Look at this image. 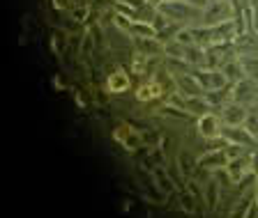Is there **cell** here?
I'll use <instances>...</instances> for the list:
<instances>
[{
  "mask_svg": "<svg viewBox=\"0 0 258 218\" xmlns=\"http://www.w3.org/2000/svg\"><path fill=\"white\" fill-rule=\"evenodd\" d=\"M129 87H132V78H129L127 71L115 69L113 74H108V78H106V92H111V94H122V92H127Z\"/></svg>",
  "mask_w": 258,
  "mask_h": 218,
  "instance_id": "8",
  "label": "cell"
},
{
  "mask_svg": "<svg viewBox=\"0 0 258 218\" xmlns=\"http://www.w3.org/2000/svg\"><path fill=\"white\" fill-rule=\"evenodd\" d=\"M226 177L231 184H240L244 177L251 175V163H249V156H235V159H228V163L224 165Z\"/></svg>",
  "mask_w": 258,
  "mask_h": 218,
  "instance_id": "4",
  "label": "cell"
},
{
  "mask_svg": "<svg viewBox=\"0 0 258 218\" xmlns=\"http://www.w3.org/2000/svg\"><path fill=\"white\" fill-rule=\"evenodd\" d=\"M231 99L240 103H247V106H253L258 101V80L253 78H240L231 85Z\"/></svg>",
  "mask_w": 258,
  "mask_h": 218,
  "instance_id": "1",
  "label": "cell"
},
{
  "mask_svg": "<svg viewBox=\"0 0 258 218\" xmlns=\"http://www.w3.org/2000/svg\"><path fill=\"white\" fill-rule=\"evenodd\" d=\"M113 140L124 149H139V147H143L145 138H143V133L141 131H136V129L122 124V127H118L115 131H113Z\"/></svg>",
  "mask_w": 258,
  "mask_h": 218,
  "instance_id": "6",
  "label": "cell"
},
{
  "mask_svg": "<svg viewBox=\"0 0 258 218\" xmlns=\"http://www.w3.org/2000/svg\"><path fill=\"white\" fill-rule=\"evenodd\" d=\"M161 94H166V92H164V87H161V83L157 78H152L136 87V99H139V101H152V99H159Z\"/></svg>",
  "mask_w": 258,
  "mask_h": 218,
  "instance_id": "10",
  "label": "cell"
},
{
  "mask_svg": "<svg viewBox=\"0 0 258 218\" xmlns=\"http://www.w3.org/2000/svg\"><path fill=\"white\" fill-rule=\"evenodd\" d=\"M210 3H221V0H210Z\"/></svg>",
  "mask_w": 258,
  "mask_h": 218,
  "instance_id": "14",
  "label": "cell"
},
{
  "mask_svg": "<svg viewBox=\"0 0 258 218\" xmlns=\"http://www.w3.org/2000/svg\"><path fill=\"white\" fill-rule=\"evenodd\" d=\"M196 129H199V136H203L205 140H219L221 133H224V122H221L219 113H203L199 115V122H196Z\"/></svg>",
  "mask_w": 258,
  "mask_h": 218,
  "instance_id": "2",
  "label": "cell"
},
{
  "mask_svg": "<svg viewBox=\"0 0 258 218\" xmlns=\"http://www.w3.org/2000/svg\"><path fill=\"white\" fill-rule=\"evenodd\" d=\"M228 163V154H226V147L219 149H210V152H205L203 156L199 159V165L201 168H210V170H217V168H224V165Z\"/></svg>",
  "mask_w": 258,
  "mask_h": 218,
  "instance_id": "9",
  "label": "cell"
},
{
  "mask_svg": "<svg viewBox=\"0 0 258 218\" xmlns=\"http://www.w3.org/2000/svg\"><path fill=\"white\" fill-rule=\"evenodd\" d=\"M221 138H224V143H235V145H242V147H256L258 145V138L247 131L244 124H240V127H226L224 124Z\"/></svg>",
  "mask_w": 258,
  "mask_h": 218,
  "instance_id": "5",
  "label": "cell"
},
{
  "mask_svg": "<svg viewBox=\"0 0 258 218\" xmlns=\"http://www.w3.org/2000/svg\"><path fill=\"white\" fill-rule=\"evenodd\" d=\"M244 127H247L249 133H253L258 138V108L249 106V115H247V120H244Z\"/></svg>",
  "mask_w": 258,
  "mask_h": 218,
  "instance_id": "12",
  "label": "cell"
},
{
  "mask_svg": "<svg viewBox=\"0 0 258 218\" xmlns=\"http://www.w3.org/2000/svg\"><path fill=\"white\" fill-rule=\"evenodd\" d=\"M219 69L224 71V76L228 78V83H235V80L244 78V69H242L240 58H231V60H226V62H221Z\"/></svg>",
  "mask_w": 258,
  "mask_h": 218,
  "instance_id": "11",
  "label": "cell"
},
{
  "mask_svg": "<svg viewBox=\"0 0 258 218\" xmlns=\"http://www.w3.org/2000/svg\"><path fill=\"white\" fill-rule=\"evenodd\" d=\"M72 5V0H53V7L55 10H67Z\"/></svg>",
  "mask_w": 258,
  "mask_h": 218,
  "instance_id": "13",
  "label": "cell"
},
{
  "mask_svg": "<svg viewBox=\"0 0 258 218\" xmlns=\"http://www.w3.org/2000/svg\"><path fill=\"white\" fill-rule=\"evenodd\" d=\"M249 115V106L247 103H240V101H226L224 106L219 108V117L221 122L226 124V127H240V124H244V120H247Z\"/></svg>",
  "mask_w": 258,
  "mask_h": 218,
  "instance_id": "3",
  "label": "cell"
},
{
  "mask_svg": "<svg viewBox=\"0 0 258 218\" xmlns=\"http://www.w3.org/2000/svg\"><path fill=\"white\" fill-rule=\"evenodd\" d=\"M175 80H177V92L182 96H201L205 92L194 74H187V71L184 74H175Z\"/></svg>",
  "mask_w": 258,
  "mask_h": 218,
  "instance_id": "7",
  "label": "cell"
}]
</instances>
